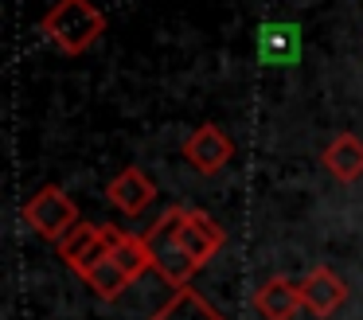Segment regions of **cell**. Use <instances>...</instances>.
<instances>
[{"instance_id":"obj_10","label":"cell","mask_w":363,"mask_h":320,"mask_svg":"<svg viewBox=\"0 0 363 320\" xmlns=\"http://www.w3.org/2000/svg\"><path fill=\"white\" fill-rule=\"evenodd\" d=\"M320 160H324V168H328V176L340 180V184L359 180L363 176V137H355V133H340V137H332Z\"/></svg>"},{"instance_id":"obj_8","label":"cell","mask_w":363,"mask_h":320,"mask_svg":"<svg viewBox=\"0 0 363 320\" xmlns=\"http://www.w3.org/2000/svg\"><path fill=\"white\" fill-rule=\"evenodd\" d=\"M254 309L262 312V320H293L305 304H301V281L289 277H269L254 293Z\"/></svg>"},{"instance_id":"obj_9","label":"cell","mask_w":363,"mask_h":320,"mask_svg":"<svg viewBox=\"0 0 363 320\" xmlns=\"http://www.w3.org/2000/svg\"><path fill=\"white\" fill-rule=\"evenodd\" d=\"M258 59L266 67H293L301 59V28L297 23H266L258 31Z\"/></svg>"},{"instance_id":"obj_3","label":"cell","mask_w":363,"mask_h":320,"mask_svg":"<svg viewBox=\"0 0 363 320\" xmlns=\"http://www.w3.org/2000/svg\"><path fill=\"white\" fill-rule=\"evenodd\" d=\"M24 223L32 226L35 234H43V238H51L59 246V242L79 226V207H74V199L63 187L48 184L24 203Z\"/></svg>"},{"instance_id":"obj_11","label":"cell","mask_w":363,"mask_h":320,"mask_svg":"<svg viewBox=\"0 0 363 320\" xmlns=\"http://www.w3.org/2000/svg\"><path fill=\"white\" fill-rule=\"evenodd\" d=\"M152 320H227V316H223L203 293H196V289L188 285V289H176V293L152 312Z\"/></svg>"},{"instance_id":"obj_4","label":"cell","mask_w":363,"mask_h":320,"mask_svg":"<svg viewBox=\"0 0 363 320\" xmlns=\"http://www.w3.org/2000/svg\"><path fill=\"white\" fill-rule=\"evenodd\" d=\"M113 234L118 226H94V223H79L63 242H59V258L71 265L79 277H86L98 262L110 258V246H113Z\"/></svg>"},{"instance_id":"obj_2","label":"cell","mask_w":363,"mask_h":320,"mask_svg":"<svg viewBox=\"0 0 363 320\" xmlns=\"http://www.w3.org/2000/svg\"><path fill=\"white\" fill-rule=\"evenodd\" d=\"M40 31L48 43L63 55H86L106 31V12L90 0H55L48 16L40 20Z\"/></svg>"},{"instance_id":"obj_5","label":"cell","mask_w":363,"mask_h":320,"mask_svg":"<svg viewBox=\"0 0 363 320\" xmlns=\"http://www.w3.org/2000/svg\"><path fill=\"white\" fill-rule=\"evenodd\" d=\"M184 160L196 172H203V176H215L219 168H227V164L235 160V140H230L219 125L207 121L184 140Z\"/></svg>"},{"instance_id":"obj_12","label":"cell","mask_w":363,"mask_h":320,"mask_svg":"<svg viewBox=\"0 0 363 320\" xmlns=\"http://www.w3.org/2000/svg\"><path fill=\"white\" fill-rule=\"evenodd\" d=\"M110 262L118 265L129 281H137L141 273H149L152 270V258H149V246H145V234L118 231V234H113V246H110Z\"/></svg>"},{"instance_id":"obj_6","label":"cell","mask_w":363,"mask_h":320,"mask_svg":"<svg viewBox=\"0 0 363 320\" xmlns=\"http://www.w3.org/2000/svg\"><path fill=\"white\" fill-rule=\"evenodd\" d=\"M347 301V285L340 273H332L328 265H316L301 277V304L305 312H313L316 320H328L340 312V304Z\"/></svg>"},{"instance_id":"obj_7","label":"cell","mask_w":363,"mask_h":320,"mask_svg":"<svg viewBox=\"0 0 363 320\" xmlns=\"http://www.w3.org/2000/svg\"><path fill=\"white\" fill-rule=\"evenodd\" d=\"M106 199H110L118 211H125V215H141V211L157 199V184L149 180L145 168L129 164V168H121L118 176L106 184Z\"/></svg>"},{"instance_id":"obj_1","label":"cell","mask_w":363,"mask_h":320,"mask_svg":"<svg viewBox=\"0 0 363 320\" xmlns=\"http://www.w3.org/2000/svg\"><path fill=\"white\" fill-rule=\"evenodd\" d=\"M227 234L207 211L196 207H168L157 223L145 231L152 270L168 281L172 289H188L199 265H207L223 250Z\"/></svg>"},{"instance_id":"obj_13","label":"cell","mask_w":363,"mask_h":320,"mask_svg":"<svg viewBox=\"0 0 363 320\" xmlns=\"http://www.w3.org/2000/svg\"><path fill=\"white\" fill-rule=\"evenodd\" d=\"M82 281H86V285L94 289V293L102 297V301H118V297L125 293L129 285H133V281H129L125 273H121L118 265L110 262V258H106V262H98L94 270H90L86 277H82Z\"/></svg>"}]
</instances>
